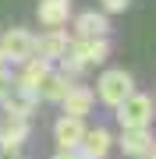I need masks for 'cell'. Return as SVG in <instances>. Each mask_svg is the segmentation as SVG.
<instances>
[{
    "instance_id": "1",
    "label": "cell",
    "mask_w": 156,
    "mask_h": 159,
    "mask_svg": "<svg viewBox=\"0 0 156 159\" xmlns=\"http://www.w3.org/2000/svg\"><path fill=\"white\" fill-rule=\"evenodd\" d=\"M110 57V43L106 35H99V39H82V35H71L68 50H64V57L57 64H64V74H71V78H78L85 67H96V64H103Z\"/></svg>"
},
{
    "instance_id": "2",
    "label": "cell",
    "mask_w": 156,
    "mask_h": 159,
    "mask_svg": "<svg viewBox=\"0 0 156 159\" xmlns=\"http://www.w3.org/2000/svg\"><path fill=\"white\" fill-rule=\"evenodd\" d=\"M96 102H103V106H117L121 99H128L135 92V78L128 71H121V67H110V71H103L96 78Z\"/></svg>"
},
{
    "instance_id": "3",
    "label": "cell",
    "mask_w": 156,
    "mask_h": 159,
    "mask_svg": "<svg viewBox=\"0 0 156 159\" xmlns=\"http://www.w3.org/2000/svg\"><path fill=\"white\" fill-rule=\"evenodd\" d=\"M117 120L121 127H153V117H156V99L145 96V92H131L128 99L117 102Z\"/></svg>"
},
{
    "instance_id": "4",
    "label": "cell",
    "mask_w": 156,
    "mask_h": 159,
    "mask_svg": "<svg viewBox=\"0 0 156 159\" xmlns=\"http://www.w3.org/2000/svg\"><path fill=\"white\" fill-rule=\"evenodd\" d=\"M35 50V35L29 29H7L0 35V57L11 60V64H25Z\"/></svg>"
},
{
    "instance_id": "5",
    "label": "cell",
    "mask_w": 156,
    "mask_h": 159,
    "mask_svg": "<svg viewBox=\"0 0 156 159\" xmlns=\"http://www.w3.org/2000/svg\"><path fill=\"white\" fill-rule=\"evenodd\" d=\"M82 134H85V117L60 113L53 120V142H57V148H78Z\"/></svg>"
},
{
    "instance_id": "6",
    "label": "cell",
    "mask_w": 156,
    "mask_h": 159,
    "mask_svg": "<svg viewBox=\"0 0 156 159\" xmlns=\"http://www.w3.org/2000/svg\"><path fill=\"white\" fill-rule=\"evenodd\" d=\"M39 102H43V99L35 96V92L21 89V85H11V92L0 99V106H4V113H7V117H32Z\"/></svg>"
},
{
    "instance_id": "7",
    "label": "cell",
    "mask_w": 156,
    "mask_h": 159,
    "mask_svg": "<svg viewBox=\"0 0 156 159\" xmlns=\"http://www.w3.org/2000/svg\"><path fill=\"white\" fill-rule=\"evenodd\" d=\"M68 43H71V35H64V29H50V32L35 35V50H32V57L57 64V60L64 57V50H68Z\"/></svg>"
},
{
    "instance_id": "8",
    "label": "cell",
    "mask_w": 156,
    "mask_h": 159,
    "mask_svg": "<svg viewBox=\"0 0 156 159\" xmlns=\"http://www.w3.org/2000/svg\"><path fill=\"white\" fill-rule=\"evenodd\" d=\"M110 148H114V134L106 127H85V134L78 142V152L85 159H106Z\"/></svg>"
},
{
    "instance_id": "9",
    "label": "cell",
    "mask_w": 156,
    "mask_h": 159,
    "mask_svg": "<svg viewBox=\"0 0 156 159\" xmlns=\"http://www.w3.org/2000/svg\"><path fill=\"white\" fill-rule=\"evenodd\" d=\"M153 142V127H121V152L131 159H145Z\"/></svg>"
},
{
    "instance_id": "10",
    "label": "cell",
    "mask_w": 156,
    "mask_h": 159,
    "mask_svg": "<svg viewBox=\"0 0 156 159\" xmlns=\"http://www.w3.org/2000/svg\"><path fill=\"white\" fill-rule=\"evenodd\" d=\"M60 106H64V113H71V117H89L92 106H96V92L85 89V85H71L68 92H64Z\"/></svg>"
},
{
    "instance_id": "11",
    "label": "cell",
    "mask_w": 156,
    "mask_h": 159,
    "mask_svg": "<svg viewBox=\"0 0 156 159\" xmlns=\"http://www.w3.org/2000/svg\"><path fill=\"white\" fill-rule=\"evenodd\" d=\"M35 18L46 29H64L71 18V0H39L35 4Z\"/></svg>"
},
{
    "instance_id": "12",
    "label": "cell",
    "mask_w": 156,
    "mask_h": 159,
    "mask_svg": "<svg viewBox=\"0 0 156 159\" xmlns=\"http://www.w3.org/2000/svg\"><path fill=\"white\" fill-rule=\"evenodd\" d=\"M71 85H75V78H71V74H64V71H53V67H50V74L39 81V89H35V96L46 99V102H60V99H64V92H68Z\"/></svg>"
},
{
    "instance_id": "13",
    "label": "cell",
    "mask_w": 156,
    "mask_h": 159,
    "mask_svg": "<svg viewBox=\"0 0 156 159\" xmlns=\"http://www.w3.org/2000/svg\"><path fill=\"white\" fill-rule=\"evenodd\" d=\"M75 35L82 39H99V35H110V18L103 11H85L75 18Z\"/></svg>"
},
{
    "instance_id": "14",
    "label": "cell",
    "mask_w": 156,
    "mask_h": 159,
    "mask_svg": "<svg viewBox=\"0 0 156 159\" xmlns=\"http://www.w3.org/2000/svg\"><path fill=\"white\" fill-rule=\"evenodd\" d=\"M29 138V117H4L0 124V148H21Z\"/></svg>"
},
{
    "instance_id": "15",
    "label": "cell",
    "mask_w": 156,
    "mask_h": 159,
    "mask_svg": "<svg viewBox=\"0 0 156 159\" xmlns=\"http://www.w3.org/2000/svg\"><path fill=\"white\" fill-rule=\"evenodd\" d=\"M50 74V60H39V57H29L21 64V74L14 78V85H21V89H29V92H35L39 89V81Z\"/></svg>"
},
{
    "instance_id": "16",
    "label": "cell",
    "mask_w": 156,
    "mask_h": 159,
    "mask_svg": "<svg viewBox=\"0 0 156 159\" xmlns=\"http://www.w3.org/2000/svg\"><path fill=\"white\" fill-rule=\"evenodd\" d=\"M99 7H103V14H121L131 7V0H99Z\"/></svg>"
},
{
    "instance_id": "17",
    "label": "cell",
    "mask_w": 156,
    "mask_h": 159,
    "mask_svg": "<svg viewBox=\"0 0 156 159\" xmlns=\"http://www.w3.org/2000/svg\"><path fill=\"white\" fill-rule=\"evenodd\" d=\"M11 85H14V78L7 74V67H0V99H4L7 92H11Z\"/></svg>"
},
{
    "instance_id": "18",
    "label": "cell",
    "mask_w": 156,
    "mask_h": 159,
    "mask_svg": "<svg viewBox=\"0 0 156 159\" xmlns=\"http://www.w3.org/2000/svg\"><path fill=\"white\" fill-rule=\"evenodd\" d=\"M53 159H85V156H82L78 148H60V152L53 156Z\"/></svg>"
},
{
    "instance_id": "19",
    "label": "cell",
    "mask_w": 156,
    "mask_h": 159,
    "mask_svg": "<svg viewBox=\"0 0 156 159\" xmlns=\"http://www.w3.org/2000/svg\"><path fill=\"white\" fill-rule=\"evenodd\" d=\"M145 159H156V142L149 145V152H145Z\"/></svg>"
},
{
    "instance_id": "20",
    "label": "cell",
    "mask_w": 156,
    "mask_h": 159,
    "mask_svg": "<svg viewBox=\"0 0 156 159\" xmlns=\"http://www.w3.org/2000/svg\"><path fill=\"white\" fill-rule=\"evenodd\" d=\"M4 64H7V60H4V57H0V67H4Z\"/></svg>"
}]
</instances>
